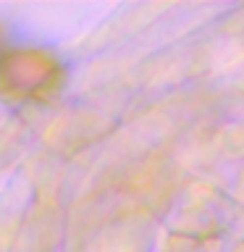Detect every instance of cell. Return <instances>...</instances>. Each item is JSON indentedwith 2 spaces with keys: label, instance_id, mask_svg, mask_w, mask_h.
<instances>
[{
  "label": "cell",
  "instance_id": "obj_1",
  "mask_svg": "<svg viewBox=\"0 0 244 252\" xmlns=\"http://www.w3.org/2000/svg\"><path fill=\"white\" fill-rule=\"evenodd\" d=\"M47 66L42 61H34V63H29V55L24 53V55H16L13 61H8V82L11 84H16L19 90H31V87H39L47 79V71H45Z\"/></svg>",
  "mask_w": 244,
  "mask_h": 252
}]
</instances>
